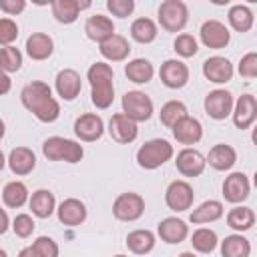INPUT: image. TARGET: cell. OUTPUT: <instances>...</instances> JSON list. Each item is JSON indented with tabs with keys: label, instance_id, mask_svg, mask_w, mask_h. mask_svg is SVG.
Instances as JSON below:
<instances>
[{
	"label": "cell",
	"instance_id": "6da1fadb",
	"mask_svg": "<svg viewBox=\"0 0 257 257\" xmlns=\"http://www.w3.org/2000/svg\"><path fill=\"white\" fill-rule=\"evenodd\" d=\"M20 100L40 122H54L60 116V104L54 100L52 90L42 80H32L20 92Z\"/></svg>",
	"mask_w": 257,
	"mask_h": 257
},
{
	"label": "cell",
	"instance_id": "7a4b0ae2",
	"mask_svg": "<svg viewBox=\"0 0 257 257\" xmlns=\"http://www.w3.org/2000/svg\"><path fill=\"white\" fill-rule=\"evenodd\" d=\"M88 82H90V96H92V104L96 108H108L114 100V72H112V66L106 64V62H94L90 68H88V74H86Z\"/></svg>",
	"mask_w": 257,
	"mask_h": 257
},
{
	"label": "cell",
	"instance_id": "3957f363",
	"mask_svg": "<svg viewBox=\"0 0 257 257\" xmlns=\"http://www.w3.org/2000/svg\"><path fill=\"white\" fill-rule=\"evenodd\" d=\"M42 153L48 161H66V163H78L84 157L82 145L64 137H48L42 143Z\"/></svg>",
	"mask_w": 257,
	"mask_h": 257
},
{
	"label": "cell",
	"instance_id": "277c9868",
	"mask_svg": "<svg viewBox=\"0 0 257 257\" xmlns=\"http://www.w3.org/2000/svg\"><path fill=\"white\" fill-rule=\"evenodd\" d=\"M173 157V145L165 139H151L137 151V163L143 169H157Z\"/></svg>",
	"mask_w": 257,
	"mask_h": 257
},
{
	"label": "cell",
	"instance_id": "5b68a950",
	"mask_svg": "<svg viewBox=\"0 0 257 257\" xmlns=\"http://www.w3.org/2000/svg\"><path fill=\"white\" fill-rule=\"evenodd\" d=\"M189 20V8L183 0H165L159 6V22L167 32H179Z\"/></svg>",
	"mask_w": 257,
	"mask_h": 257
},
{
	"label": "cell",
	"instance_id": "8992f818",
	"mask_svg": "<svg viewBox=\"0 0 257 257\" xmlns=\"http://www.w3.org/2000/svg\"><path fill=\"white\" fill-rule=\"evenodd\" d=\"M122 114L133 122H145L153 114V100L141 90H128L122 96Z\"/></svg>",
	"mask_w": 257,
	"mask_h": 257
},
{
	"label": "cell",
	"instance_id": "52a82bcc",
	"mask_svg": "<svg viewBox=\"0 0 257 257\" xmlns=\"http://www.w3.org/2000/svg\"><path fill=\"white\" fill-rule=\"evenodd\" d=\"M145 213V199L139 193H120L112 203V215L118 221H137Z\"/></svg>",
	"mask_w": 257,
	"mask_h": 257
},
{
	"label": "cell",
	"instance_id": "ba28073f",
	"mask_svg": "<svg viewBox=\"0 0 257 257\" xmlns=\"http://www.w3.org/2000/svg\"><path fill=\"white\" fill-rule=\"evenodd\" d=\"M193 201H195V193H193V187L187 181L169 183V187L165 191V203L171 211L183 213V211L193 207Z\"/></svg>",
	"mask_w": 257,
	"mask_h": 257
},
{
	"label": "cell",
	"instance_id": "9c48e42d",
	"mask_svg": "<svg viewBox=\"0 0 257 257\" xmlns=\"http://www.w3.org/2000/svg\"><path fill=\"white\" fill-rule=\"evenodd\" d=\"M205 112L215 120H225L233 112V94L225 88L211 90L205 96Z\"/></svg>",
	"mask_w": 257,
	"mask_h": 257
},
{
	"label": "cell",
	"instance_id": "30bf717a",
	"mask_svg": "<svg viewBox=\"0 0 257 257\" xmlns=\"http://www.w3.org/2000/svg\"><path fill=\"white\" fill-rule=\"evenodd\" d=\"M199 34H201V42L207 48H215V50L225 48L229 44V40H231L229 28L223 22H219V20H207V22H203Z\"/></svg>",
	"mask_w": 257,
	"mask_h": 257
},
{
	"label": "cell",
	"instance_id": "8fae6325",
	"mask_svg": "<svg viewBox=\"0 0 257 257\" xmlns=\"http://www.w3.org/2000/svg\"><path fill=\"white\" fill-rule=\"evenodd\" d=\"M159 76H161V82L167 88H183L189 82V68H187L185 62L169 58L161 64Z\"/></svg>",
	"mask_w": 257,
	"mask_h": 257
},
{
	"label": "cell",
	"instance_id": "7c38bea8",
	"mask_svg": "<svg viewBox=\"0 0 257 257\" xmlns=\"http://www.w3.org/2000/svg\"><path fill=\"white\" fill-rule=\"evenodd\" d=\"M203 74L209 82L225 84L233 78V64L225 56H211L203 62Z\"/></svg>",
	"mask_w": 257,
	"mask_h": 257
},
{
	"label": "cell",
	"instance_id": "4fadbf2b",
	"mask_svg": "<svg viewBox=\"0 0 257 257\" xmlns=\"http://www.w3.org/2000/svg\"><path fill=\"white\" fill-rule=\"evenodd\" d=\"M74 133L80 141H98L104 133V122L98 114L94 112H86V114H80L76 120H74Z\"/></svg>",
	"mask_w": 257,
	"mask_h": 257
},
{
	"label": "cell",
	"instance_id": "5bb4252c",
	"mask_svg": "<svg viewBox=\"0 0 257 257\" xmlns=\"http://www.w3.org/2000/svg\"><path fill=\"white\" fill-rule=\"evenodd\" d=\"M251 185L245 173H231L223 181V197L229 203H241L249 197Z\"/></svg>",
	"mask_w": 257,
	"mask_h": 257
},
{
	"label": "cell",
	"instance_id": "9a60e30c",
	"mask_svg": "<svg viewBox=\"0 0 257 257\" xmlns=\"http://www.w3.org/2000/svg\"><path fill=\"white\" fill-rule=\"evenodd\" d=\"M82 90L80 74L74 68H62L56 74V92L62 100H74Z\"/></svg>",
	"mask_w": 257,
	"mask_h": 257
},
{
	"label": "cell",
	"instance_id": "2e32d148",
	"mask_svg": "<svg viewBox=\"0 0 257 257\" xmlns=\"http://www.w3.org/2000/svg\"><path fill=\"white\" fill-rule=\"evenodd\" d=\"M177 171L183 175V177H199L203 171H205V157L197 151V149H183L179 155H177Z\"/></svg>",
	"mask_w": 257,
	"mask_h": 257
},
{
	"label": "cell",
	"instance_id": "e0dca14e",
	"mask_svg": "<svg viewBox=\"0 0 257 257\" xmlns=\"http://www.w3.org/2000/svg\"><path fill=\"white\" fill-rule=\"evenodd\" d=\"M108 133L116 143L128 145V143H133L137 139L139 128H137V122H133L126 114L118 112V114H112V118L108 122Z\"/></svg>",
	"mask_w": 257,
	"mask_h": 257
},
{
	"label": "cell",
	"instance_id": "ac0fdd59",
	"mask_svg": "<svg viewBox=\"0 0 257 257\" xmlns=\"http://www.w3.org/2000/svg\"><path fill=\"white\" fill-rule=\"evenodd\" d=\"M233 114V122L237 128H249L257 118V100L253 94H241Z\"/></svg>",
	"mask_w": 257,
	"mask_h": 257
},
{
	"label": "cell",
	"instance_id": "d6986e66",
	"mask_svg": "<svg viewBox=\"0 0 257 257\" xmlns=\"http://www.w3.org/2000/svg\"><path fill=\"white\" fill-rule=\"evenodd\" d=\"M56 215H58V221L62 225H68V227H76L80 223H84L86 219V207L82 201L70 197V199H64L58 209H56Z\"/></svg>",
	"mask_w": 257,
	"mask_h": 257
},
{
	"label": "cell",
	"instance_id": "ffe728a7",
	"mask_svg": "<svg viewBox=\"0 0 257 257\" xmlns=\"http://www.w3.org/2000/svg\"><path fill=\"white\" fill-rule=\"evenodd\" d=\"M157 233L159 237L169 243V245H177V243H183L189 235V227L183 219H177V217H167L159 223L157 227Z\"/></svg>",
	"mask_w": 257,
	"mask_h": 257
},
{
	"label": "cell",
	"instance_id": "44dd1931",
	"mask_svg": "<svg viewBox=\"0 0 257 257\" xmlns=\"http://www.w3.org/2000/svg\"><path fill=\"white\" fill-rule=\"evenodd\" d=\"M84 32L94 42H104L114 34V22L104 14H92L84 22Z\"/></svg>",
	"mask_w": 257,
	"mask_h": 257
},
{
	"label": "cell",
	"instance_id": "7402d4cb",
	"mask_svg": "<svg viewBox=\"0 0 257 257\" xmlns=\"http://www.w3.org/2000/svg\"><path fill=\"white\" fill-rule=\"evenodd\" d=\"M173 137L181 143V145H195V143H199L201 141V137H203V126H201V122L197 120V118H193V116H185V118H181L175 126H173Z\"/></svg>",
	"mask_w": 257,
	"mask_h": 257
},
{
	"label": "cell",
	"instance_id": "603a6c76",
	"mask_svg": "<svg viewBox=\"0 0 257 257\" xmlns=\"http://www.w3.org/2000/svg\"><path fill=\"white\" fill-rule=\"evenodd\" d=\"M8 167L14 175H28L36 167V155L28 147H16L8 155Z\"/></svg>",
	"mask_w": 257,
	"mask_h": 257
},
{
	"label": "cell",
	"instance_id": "cb8c5ba5",
	"mask_svg": "<svg viewBox=\"0 0 257 257\" xmlns=\"http://www.w3.org/2000/svg\"><path fill=\"white\" fill-rule=\"evenodd\" d=\"M205 163H209L215 171H229V169L237 163V153H235V149H233L231 145L219 143V145H215V147L209 151Z\"/></svg>",
	"mask_w": 257,
	"mask_h": 257
},
{
	"label": "cell",
	"instance_id": "d4e9b609",
	"mask_svg": "<svg viewBox=\"0 0 257 257\" xmlns=\"http://www.w3.org/2000/svg\"><path fill=\"white\" fill-rule=\"evenodd\" d=\"M54 50V42L44 32H32L26 38V54L32 60H46Z\"/></svg>",
	"mask_w": 257,
	"mask_h": 257
},
{
	"label": "cell",
	"instance_id": "484cf974",
	"mask_svg": "<svg viewBox=\"0 0 257 257\" xmlns=\"http://www.w3.org/2000/svg\"><path fill=\"white\" fill-rule=\"evenodd\" d=\"M131 52V44L124 36L120 34H112L110 38H106L104 42H100V54L110 60V62H120L128 56Z\"/></svg>",
	"mask_w": 257,
	"mask_h": 257
},
{
	"label": "cell",
	"instance_id": "4316f807",
	"mask_svg": "<svg viewBox=\"0 0 257 257\" xmlns=\"http://www.w3.org/2000/svg\"><path fill=\"white\" fill-rule=\"evenodd\" d=\"M90 2H78V0H54L52 2V16L62 24H72L78 18V12L82 8H88Z\"/></svg>",
	"mask_w": 257,
	"mask_h": 257
},
{
	"label": "cell",
	"instance_id": "83f0119b",
	"mask_svg": "<svg viewBox=\"0 0 257 257\" xmlns=\"http://www.w3.org/2000/svg\"><path fill=\"white\" fill-rule=\"evenodd\" d=\"M30 209L36 217L40 219H48L54 209H56V199H54V193L48 191V189H38L32 193L30 197Z\"/></svg>",
	"mask_w": 257,
	"mask_h": 257
},
{
	"label": "cell",
	"instance_id": "f1b7e54d",
	"mask_svg": "<svg viewBox=\"0 0 257 257\" xmlns=\"http://www.w3.org/2000/svg\"><path fill=\"white\" fill-rule=\"evenodd\" d=\"M223 203L221 201H215V199H209L205 203H201L197 209H193L191 213V223L193 225H203V223H213L217 219L223 217Z\"/></svg>",
	"mask_w": 257,
	"mask_h": 257
},
{
	"label": "cell",
	"instance_id": "f546056e",
	"mask_svg": "<svg viewBox=\"0 0 257 257\" xmlns=\"http://www.w3.org/2000/svg\"><path fill=\"white\" fill-rule=\"evenodd\" d=\"M126 247L135 255H147L155 247V235L149 229H137L126 235Z\"/></svg>",
	"mask_w": 257,
	"mask_h": 257
},
{
	"label": "cell",
	"instance_id": "4dcf8cb0",
	"mask_svg": "<svg viewBox=\"0 0 257 257\" xmlns=\"http://www.w3.org/2000/svg\"><path fill=\"white\" fill-rule=\"evenodd\" d=\"M124 74L128 76V80H133V82H137V84H145V82H149V80L153 78L155 68H153V64H151L149 60H145V58H133V60H128V64L124 66Z\"/></svg>",
	"mask_w": 257,
	"mask_h": 257
},
{
	"label": "cell",
	"instance_id": "1f68e13d",
	"mask_svg": "<svg viewBox=\"0 0 257 257\" xmlns=\"http://www.w3.org/2000/svg\"><path fill=\"white\" fill-rule=\"evenodd\" d=\"M251 243L243 235H229L221 241V257H249Z\"/></svg>",
	"mask_w": 257,
	"mask_h": 257
},
{
	"label": "cell",
	"instance_id": "d6a6232c",
	"mask_svg": "<svg viewBox=\"0 0 257 257\" xmlns=\"http://www.w3.org/2000/svg\"><path fill=\"white\" fill-rule=\"evenodd\" d=\"M227 225L235 231H249L255 225V213L249 207H233L227 213Z\"/></svg>",
	"mask_w": 257,
	"mask_h": 257
},
{
	"label": "cell",
	"instance_id": "836d02e7",
	"mask_svg": "<svg viewBox=\"0 0 257 257\" xmlns=\"http://www.w3.org/2000/svg\"><path fill=\"white\" fill-rule=\"evenodd\" d=\"M227 18H229V24L233 26V30H237V32H247V30H251V26H253V12H251V8L245 6V4H235V6H231Z\"/></svg>",
	"mask_w": 257,
	"mask_h": 257
},
{
	"label": "cell",
	"instance_id": "e575fe53",
	"mask_svg": "<svg viewBox=\"0 0 257 257\" xmlns=\"http://www.w3.org/2000/svg\"><path fill=\"white\" fill-rule=\"evenodd\" d=\"M131 36H133V40H137L141 44H149V42H153L157 38V24L151 18L141 16V18L133 20V24H131Z\"/></svg>",
	"mask_w": 257,
	"mask_h": 257
},
{
	"label": "cell",
	"instance_id": "d590c367",
	"mask_svg": "<svg viewBox=\"0 0 257 257\" xmlns=\"http://www.w3.org/2000/svg\"><path fill=\"white\" fill-rule=\"evenodd\" d=\"M2 201H4L6 207H12V209L22 207L28 201V189H26V185L20 183V181H10L2 189Z\"/></svg>",
	"mask_w": 257,
	"mask_h": 257
},
{
	"label": "cell",
	"instance_id": "8d00e7d4",
	"mask_svg": "<svg viewBox=\"0 0 257 257\" xmlns=\"http://www.w3.org/2000/svg\"><path fill=\"white\" fill-rule=\"evenodd\" d=\"M159 116H161V122H163L165 126L173 128L181 118L187 116V106H185L181 100H169V102H165V104L161 106Z\"/></svg>",
	"mask_w": 257,
	"mask_h": 257
},
{
	"label": "cell",
	"instance_id": "74e56055",
	"mask_svg": "<svg viewBox=\"0 0 257 257\" xmlns=\"http://www.w3.org/2000/svg\"><path fill=\"white\" fill-rule=\"evenodd\" d=\"M217 243H219L217 233L213 229H205V227L197 229L193 233V237H191V245L199 253H213L215 247H217Z\"/></svg>",
	"mask_w": 257,
	"mask_h": 257
},
{
	"label": "cell",
	"instance_id": "f35d334b",
	"mask_svg": "<svg viewBox=\"0 0 257 257\" xmlns=\"http://www.w3.org/2000/svg\"><path fill=\"white\" fill-rule=\"evenodd\" d=\"M22 66V54L16 46H4L0 48V72L10 74L20 70Z\"/></svg>",
	"mask_w": 257,
	"mask_h": 257
},
{
	"label": "cell",
	"instance_id": "ab89813d",
	"mask_svg": "<svg viewBox=\"0 0 257 257\" xmlns=\"http://www.w3.org/2000/svg\"><path fill=\"white\" fill-rule=\"evenodd\" d=\"M173 46H175V52H177L179 56H183V58L195 56V54H197V50H199V46H197V40H195V36H193V34H187V32L179 34V36L175 38Z\"/></svg>",
	"mask_w": 257,
	"mask_h": 257
},
{
	"label": "cell",
	"instance_id": "60d3db41",
	"mask_svg": "<svg viewBox=\"0 0 257 257\" xmlns=\"http://www.w3.org/2000/svg\"><path fill=\"white\" fill-rule=\"evenodd\" d=\"M18 36V26L12 18H0V46H12Z\"/></svg>",
	"mask_w": 257,
	"mask_h": 257
},
{
	"label": "cell",
	"instance_id": "b9f144b4",
	"mask_svg": "<svg viewBox=\"0 0 257 257\" xmlns=\"http://www.w3.org/2000/svg\"><path fill=\"white\" fill-rule=\"evenodd\" d=\"M12 231L16 233V237H22V239L30 237L32 231H34V221H32V217L26 215V213L16 215L14 221H12Z\"/></svg>",
	"mask_w": 257,
	"mask_h": 257
},
{
	"label": "cell",
	"instance_id": "7bdbcfd3",
	"mask_svg": "<svg viewBox=\"0 0 257 257\" xmlns=\"http://www.w3.org/2000/svg\"><path fill=\"white\" fill-rule=\"evenodd\" d=\"M32 249L36 251L38 257H58V245L54 239L50 237H38L34 243H32Z\"/></svg>",
	"mask_w": 257,
	"mask_h": 257
},
{
	"label": "cell",
	"instance_id": "ee69618b",
	"mask_svg": "<svg viewBox=\"0 0 257 257\" xmlns=\"http://www.w3.org/2000/svg\"><path fill=\"white\" fill-rule=\"evenodd\" d=\"M239 74L243 78H255L257 76V52H247L239 62Z\"/></svg>",
	"mask_w": 257,
	"mask_h": 257
},
{
	"label": "cell",
	"instance_id": "f6af8a7d",
	"mask_svg": "<svg viewBox=\"0 0 257 257\" xmlns=\"http://www.w3.org/2000/svg\"><path fill=\"white\" fill-rule=\"evenodd\" d=\"M106 8H108V12H112V16L126 18L135 10V2L133 0H108Z\"/></svg>",
	"mask_w": 257,
	"mask_h": 257
},
{
	"label": "cell",
	"instance_id": "bcb514c9",
	"mask_svg": "<svg viewBox=\"0 0 257 257\" xmlns=\"http://www.w3.org/2000/svg\"><path fill=\"white\" fill-rule=\"evenodd\" d=\"M26 8V2L24 0H0V10L6 12V14H20L22 10Z\"/></svg>",
	"mask_w": 257,
	"mask_h": 257
},
{
	"label": "cell",
	"instance_id": "7dc6e473",
	"mask_svg": "<svg viewBox=\"0 0 257 257\" xmlns=\"http://www.w3.org/2000/svg\"><path fill=\"white\" fill-rule=\"evenodd\" d=\"M10 88H12V80H10V76L4 74V72H0V96L8 94Z\"/></svg>",
	"mask_w": 257,
	"mask_h": 257
},
{
	"label": "cell",
	"instance_id": "c3c4849f",
	"mask_svg": "<svg viewBox=\"0 0 257 257\" xmlns=\"http://www.w3.org/2000/svg\"><path fill=\"white\" fill-rule=\"evenodd\" d=\"M8 227H10V219H8L6 211L0 207V235H4L8 231Z\"/></svg>",
	"mask_w": 257,
	"mask_h": 257
},
{
	"label": "cell",
	"instance_id": "681fc988",
	"mask_svg": "<svg viewBox=\"0 0 257 257\" xmlns=\"http://www.w3.org/2000/svg\"><path fill=\"white\" fill-rule=\"evenodd\" d=\"M18 257H38V255H36V251H34L32 245H30V247H24V249L18 253Z\"/></svg>",
	"mask_w": 257,
	"mask_h": 257
},
{
	"label": "cell",
	"instance_id": "f907efd6",
	"mask_svg": "<svg viewBox=\"0 0 257 257\" xmlns=\"http://www.w3.org/2000/svg\"><path fill=\"white\" fill-rule=\"evenodd\" d=\"M4 165H6V159H4V153L0 151V171L4 169Z\"/></svg>",
	"mask_w": 257,
	"mask_h": 257
},
{
	"label": "cell",
	"instance_id": "816d5d0a",
	"mask_svg": "<svg viewBox=\"0 0 257 257\" xmlns=\"http://www.w3.org/2000/svg\"><path fill=\"white\" fill-rule=\"evenodd\" d=\"M179 257H197V255H195V253H191V251H183Z\"/></svg>",
	"mask_w": 257,
	"mask_h": 257
},
{
	"label": "cell",
	"instance_id": "f5cc1de1",
	"mask_svg": "<svg viewBox=\"0 0 257 257\" xmlns=\"http://www.w3.org/2000/svg\"><path fill=\"white\" fill-rule=\"evenodd\" d=\"M4 137V122H2V118H0V139Z\"/></svg>",
	"mask_w": 257,
	"mask_h": 257
},
{
	"label": "cell",
	"instance_id": "db71d44e",
	"mask_svg": "<svg viewBox=\"0 0 257 257\" xmlns=\"http://www.w3.org/2000/svg\"><path fill=\"white\" fill-rule=\"evenodd\" d=\"M0 257H8V255H6V251H4V249H0Z\"/></svg>",
	"mask_w": 257,
	"mask_h": 257
},
{
	"label": "cell",
	"instance_id": "11a10c76",
	"mask_svg": "<svg viewBox=\"0 0 257 257\" xmlns=\"http://www.w3.org/2000/svg\"><path fill=\"white\" fill-rule=\"evenodd\" d=\"M114 257H126V255H114Z\"/></svg>",
	"mask_w": 257,
	"mask_h": 257
}]
</instances>
